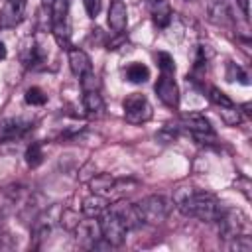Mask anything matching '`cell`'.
Instances as JSON below:
<instances>
[{
    "label": "cell",
    "mask_w": 252,
    "mask_h": 252,
    "mask_svg": "<svg viewBox=\"0 0 252 252\" xmlns=\"http://www.w3.org/2000/svg\"><path fill=\"white\" fill-rule=\"evenodd\" d=\"M175 205L185 217H193L205 222H217L224 209L213 193L199 191L193 187H183L175 191Z\"/></svg>",
    "instance_id": "obj_1"
},
{
    "label": "cell",
    "mask_w": 252,
    "mask_h": 252,
    "mask_svg": "<svg viewBox=\"0 0 252 252\" xmlns=\"http://www.w3.org/2000/svg\"><path fill=\"white\" fill-rule=\"evenodd\" d=\"M136 207H138L144 222L158 224L169 217V213L173 209V201H169L165 195H148L140 203H136Z\"/></svg>",
    "instance_id": "obj_2"
},
{
    "label": "cell",
    "mask_w": 252,
    "mask_h": 252,
    "mask_svg": "<svg viewBox=\"0 0 252 252\" xmlns=\"http://www.w3.org/2000/svg\"><path fill=\"white\" fill-rule=\"evenodd\" d=\"M122 108H124V118L130 124H144L152 118L154 110L150 100L140 94V93H132L122 100Z\"/></svg>",
    "instance_id": "obj_3"
},
{
    "label": "cell",
    "mask_w": 252,
    "mask_h": 252,
    "mask_svg": "<svg viewBox=\"0 0 252 252\" xmlns=\"http://www.w3.org/2000/svg\"><path fill=\"white\" fill-rule=\"evenodd\" d=\"M98 224H100V234L102 240H106L110 246H120L126 240V226L120 222V219L116 217V213L108 207L100 217H98Z\"/></svg>",
    "instance_id": "obj_4"
},
{
    "label": "cell",
    "mask_w": 252,
    "mask_h": 252,
    "mask_svg": "<svg viewBox=\"0 0 252 252\" xmlns=\"http://www.w3.org/2000/svg\"><path fill=\"white\" fill-rule=\"evenodd\" d=\"M220 222V234L222 238H232L238 234H248L250 232V222L248 217L242 211H224L222 217L217 220Z\"/></svg>",
    "instance_id": "obj_5"
},
{
    "label": "cell",
    "mask_w": 252,
    "mask_h": 252,
    "mask_svg": "<svg viewBox=\"0 0 252 252\" xmlns=\"http://www.w3.org/2000/svg\"><path fill=\"white\" fill-rule=\"evenodd\" d=\"M26 16V0H6L0 12V30H12L22 24Z\"/></svg>",
    "instance_id": "obj_6"
},
{
    "label": "cell",
    "mask_w": 252,
    "mask_h": 252,
    "mask_svg": "<svg viewBox=\"0 0 252 252\" xmlns=\"http://www.w3.org/2000/svg\"><path fill=\"white\" fill-rule=\"evenodd\" d=\"M181 126H185L197 140H207V138H215V130L209 122L207 116L199 114V112H191V114H185L181 118Z\"/></svg>",
    "instance_id": "obj_7"
},
{
    "label": "cell",
    "mask_w": 252,
    "mask_h": 252,
    "mask_svg": "<svg viewBox=\"0 0 252 252\" xmlns=\"http://www.w3.org/2000/svg\"><path fill=\"white\" fill-rule=\"evenodd\" d=\"M154 89H156V94L159 96V100L165 106H169V108L179 106V89H177V83L173 81L171 75H161Z\"/></svg>",
    "instance_id": "obj_8"
},
{
    "label": "cell",
    "mask_w": 252,
    "mask_h": 252,
    "mask_svg": "<svg viewBox=\"0 0 252 252\" xmlns=\"http://www.w3.org/2000/svg\"><path fill=\"white\" fill-rule=\"evenodd\" d=\"M75 234H77V240L87 248H94V244L98 240H102L100 224H98V220H94L91 217H89V220H79L75 224Z\"/></svg>",
    "instance_id": "obj_9"
},
{
    "label": "cell",
    "mask_w": 252,
    "mask_h": 252,
    "mask_svg": "<svg viewBox=\"0 0 252 252\" xmlns=\"http://www.w3.org/2000/svg\"><path fill=\"white\" fill-rule=\"evenodd\" d=\"M32 120L26 118H8L0 122V144L8 142V140H18L22 138L26 132L32 130Z\"/></svg>",
    "instance_id": "obj_10"
},
{
    "label": "cell",
    "mask_w": 252,
    "mask_h": 252,
    "mask_svg": "<svg viewBox=\"0 0 252 252\" xmlns=\"http://www.w3.org/2000/svg\"><path fill=\"white\" fill-rule=\"evenodd\" d=\"M110 209L116 213V217H118L120 222L126 226V230H134V228H138V226L144 224V220H142V217H140V211H138L136 203H124V201H120V203L112 205Z\"/></svg>",
    "instance_id": "obj_11"
},
{
    "label": "cell",
    "mask_w": 252,
    "mask_h": 252,
    "mask_svg": "<svg viewBox=\"0 0 252 252\" xmlns=\"http://www.w3.org/2000/svg\"><path fill=\"white\" fill-rule=\"evenodd\" d=\"M148 8L152 14V20L158 28H167L173 20V12L167 0H148Z\"/></svg>",
    "instance_id": "obj_12"
},
{
    "label": "cell",
    "mask_w": 252,
    "mask_h": 252,
    "mask_svg": "<svg viewBox=\"0 0 252 252\" xmlns=\"http://www.w3.org/2000/svg\"><path fill=\"white\" fill-rule=\"evenodd\" d=\"M108 26L114 33H122L128 26V10L122 0H114L108 10Z\"/></svg>",
    "instance_id": "obj_13"
},
{
    "label": "cell",
    "mask_w": 252,
    "mask_h": 252,
    "mask_svg": "<svg viewBox=\"0 0 252 252\" xmlns=\"http://www.w3.org/2000/svg\"><path fill=\"white\" fill-rule=\"evenodd\" d=\"M207 16L217 26H226L230 22V8L226 0H205Z\"/></svg>",
    "instance_id": "obj_14"
},
{
    "label": "cell",
    "mask_w": 252,
    "mask_h": 252,
    "mask_svg": "<svg viewBox=\"0 0 252 252\" xmlns=\"http://www.w3.org/2000/svg\"><path fill=\"white\" fill-rule=\"evenodd\" d=\"M69 67L73 71L75 77H83L87 73L93 71V63H91V57L87 55V51L79 49V47H71L69 49Z\"/></svg>",
    "instance_id": "obj_15"
},
{
    "label": "cell",
    "mask_w": 252,
    "mask_h": 252,
    "mask_svg": "<svg viewBox=\"0 0 252 252\" xmlns=\"http://www.w3.org/2000/svg\"><path fill=\"white\" fill-rule=\"evenodd\" d=\"M108 209V203H106V199L102 197V195H98V193H93V195H89V197H85L83 199V205H81V211H83V215L89 219H98L104 211Z\"/></svg>",
    "instance_id": "obj_16"
},
{
    "label": "cell",
    "mask_w": 252,
    "mask_h": 252,
    "mask_svg": "<svg viewBox=\"0 0 252 252\" xmlns=\"http://www.w3.org/2000/svg\"><path fill=\"white\" fill-rule=\"evenodd\" d=\"M83 106L93 118H100L104 114V100L98 91H83Z\"/></svg>",
    "instance_id": "obj_17"
},
{
    "label": "cell",
    "mask_w": 252,
    "mask_h": 252,
    "mask_svg": "<svg viewBox=\"0 0 252 252\" xmlns=\"http://www.w3.org/2000/svg\"><path fill=\"white\" fill-rule=\"evenodd\" d=\"M51 32L59 47L71 49V32H69V20H51Z\"/></svg>",
    "instance_id": "obj_18"
},
{
    "label": "cell",
    "mask_w": 252,
    "mask_h": 252,
    "mask_svg": "<svg viewBox=\"0 0 252 252\" xmlns=\"http://www.w3.org/2000/svg\"><path fill=\"white\" fill-rule=\"evenodd\" d=\"M118 185V181L110 175V173H98L91 179V191L93 193H98V195H106L110 191H114V187Z\"/></svg>",
    "instance_id": "obj_19"
},
{
    "label": "cell",
    "mask_w": 252,
    "mask_h": 252,
    "mask_svg": "<svg viewBox=\"0 0 252 252\" xmlns=\"http://www.w3.org/2000/svg\"><path fill=\"white\" fill-rule=\"evenodd\" d=\"M22 61L26 67H37L39 63H43V51L37 43H33V39H30L28 45H24L22 49Z\"/></svg>",
    "instance_id": "obj_20"
},
{
    "label": "cell",
    "mask_w": 252,
    "mask_h": 252,
    "mask_svg": "<svg viewBox=\"0 0 252 252\" xmlns=\"http://www.w3.org/2000/svg\"><path fill=\"white\" fill-rule=\"evenodd\" d=\"M126 79L130 83H146L150 79V69L144 63H130L126 67Z\"/></svg>",
    "instance_id": "obj_21"
},
{
    "label": "cell",
    "mask_w": 252,
    "mask_h": 252,
    "mask_svg": "<svg viewBox=\"0 0 252 252\" xmlns=\"http://www.w3.org/2000/svg\"><path fill=\"white\" fill-rule=\"evenodd\" d=\"M24 158H26V163H28L30 167H37V165H41V161H43V150H41V144H39V142H32V144L28 146Z\"/></svg>",
    "instance_id": "obj_22"
},
{
    "label": "cell",
    "mask_w": 252,
    "mask_h": 252,
    "mask_svg": "<svg viewBox=\"0 0 252 252\" xmlns=\"http://www.w3.org/2000/svg\"><path fill=\"white\" fill-rule=\"evenodd\" d=\"M24 100H26L28 104H32V106H41V104L47 102V94H45L39 87H32V89L26 91Z\"/></svg>",
    "instance_id": "obj_23"
},
{
    "label": "cell",
    "mask_w": 252,
    "mask_h": 252,
    "mask_svg": "<svg viewBox=\"0 0 252 252\" xmlns=\"http://www.w3.org/2000/svg\"><path fill=\"white\" fill-rule=\"evenodd\" d=\"M220 118L224 120V124H228V126H238L240 122H242V114H240V110L232 104V106H222L220 108Z\"/></svg>",
    "instance_id": "obj_24"
},
{
    "label": "cell",
    "mask_w": 252,
    "mask_h": 252,
    "mask_svg": "<svg viewBox=\"0 0 252 252\" xmlns=\"http://www.w3.org/2000/svg\"><path fill=\"white\" fill-rule=\"evenodd\" d=\"M156 57H158V65H159L161 75H171L173 77V73H175V61H173V57L169 53H165V51H159Z\"/></svg>",
    "instance_id": "obj_25"
},
{
    "label": "cell",
    "mask_w": 252,
    "mask_h": 252,
    "mask_svg": "<svg viewBox=\"0 0 252 252\" xmlns=\"http://www.w3.org/2000/svg\"><path fill=\"white\" fill-rule=\"evenodd\" d=\"M228 248L230 250H236V252H250L252 250V240H250L248 234H238V236H232L230 238Z\"/></svg>",
    "instance_id": "obj_26"
},
{
    "label": "cell",
    "mask_w": 252,
    "mask_h": 252,
    "mask_svg": "<svg viewBox=\"0 0 252 252\" xmlns=\"http://www.w3.org/2000/svg\"><path fill=\"white\" fill-rule=\"evenodd\" d=\"M209 98H211V102H215L219 108H222V106H232L234 102L228 98V94H224L219 87H211L209 89Z\"/></svg>",
    "instance_id": "obj_27"
},
{
    "label": "cell",
    "mask_w": 252,
    "mask_h": 252,
    "mask_svg": "<svg viewBox=\"0 0 252 252\" xmlns=\"http://www.w3.org/2000/svg\"><path fill=\"white\" fill-rule=\"evenodd\" d=\"M226 79L228 81H242L244 85H248V75L238 67V65H234V63H228V73H226Z\"/></svg>",
    "instance_id": "obj_28"
},
{
    "label": "cell",
    "mask_w": 252,
    "mask_h": 252,
    "mask_svg": "<svg viewBox=\"0 0 252 252\" xmlns=\"http://www.w3.org/2000/svg\"><path fill=\"white\" fill-rule=\"evenodd\" d=\"M79 83H81V89L83 91H98V79H96V75L93 71L87 73V75H83L79 79Z\"/></svg>",
    "instance_id": "obj_29"
},
{
    "label": "cell",
    "mask_w": 252,
    "mask_h": 252,
    "mask_svg": "<svg viewBox=\"0 0 252 252\" xmlns=\"http://www.w3.org/2000/svg\"><path fill=\"white\" fill-rule=\"evenodd\" d=\"M100 6H102V0H85V12L89 18H96L98 12H100Z\"/></svg>",
    "instance_id": "obj_30"
},
{
    "label": "cell",
    "mask_w": 252,
    "mask_h": 252,
    "mask_svg": "<svg viewBox=\"0 0 252 252\" xmlns=\"http://www.w3.org/2000/svg\"><path fill=\"white\" fill-rule=\"evenodd\" d=\"M156 138H158V140H161L163 144L173 142V140L177 138V130H175V128H169V124H167V126H165L161 132H158V134H156Z\"/></svg>",
    "instance_id": "obj_31"
},
{
    "label": "cell",
    "mask_w": 252,
    "mask_h": 252,
    "mask_svg": "<svg viewBox=\"0 0 252 252\" xmlns=\"http://www.w3.org/2000/svg\"><path fill=\"white\" fill-rule=\"evenodd\" d=\"M236 4L242 8V14H244V18L248 20L250 18V10H248V0H236Z\"/></svg>",
    "instance_id": "obj_32"
},
{
    "label": "cell",
    "mask_w": 252,
    "mask_h": 252,
    "mask_svg": "<svg viewBox=\"0 0 252 252\" xmlns=\"http://www.w3.org/2000/svg\"><path fill=\"white\" fill-rule=\"evenodd\" d=\"M6 55H8V51H6V45L0 41V59H4Z\"/></svg>",
    "instance_id": "obj_33"
},
{
    "label": "cell",
    "mask_w": 252,
    "mask_h": 252,
    "mask_svg": "<svg viewBox=\"0 0 252 252\" xmlns=\"http://www.w3.org/2000/svg\"><path fill=\"white\" fill-rule=\"evenodd\" d=\"M41 2H43V4H45V6H49V8H51V4H53V2H55V0H41Z\"/></svg>",
    "instance_id": "obj_34"
},
{
    "label": "cell",
    "mask_w": 252,
    "mask_h": 252,
    "mask_svg": "<svg viewBox=\"0 0 252 252\" xmlns=\"http://www.w3.org/2000/svg\"><path fill=\"white\" fill-rule=\"evenodd\" d=\"M187 2H191V0H187Z\"/></svg>",
    "instance_id": "obj_35"
}]
</instances>
